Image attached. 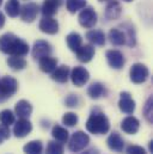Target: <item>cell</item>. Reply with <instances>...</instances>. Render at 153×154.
I'll return each instance as SVG.
<instances>
[{
	"label": "cell",
	"instance_id": "obj_1",
	"mask_svg": "<svg viewBox=\"0 0 153 154\" xmlns=\"http://www.w3.org/2000/svg\"><path fill=\"white\" fill-rule=\"evenodd\" d=\"M0 51L11 56L23 57L29 53V45L14 34L7 32L0 36Z\"/></svg>",
	"mask_w": 153,
	"mask_h": 154
},
{
	"label": "cell",
	"instance_id": "obj_2",
	"mask_svg": "<svg viewBox=\"0 0 153 154\" xmlns=\"http://www.w3.org/2000/svg\"><path fill=\"white\" fill-rule=\"evenodd\" d=\"M86 129L89 133L95 135H102L107 134L110 129V122L108 117L101 111H92L87 122H86Z\"/></svg>",
	"mask_w": 153,
	"mask_h": 154
},
{
	"label": "cell",
	"instance_id": "obj_3",
	"mask_svg": "<svg viewBox=\"0 0 153 154\" xmlns=\"http://www.w3.org/2000/svg\"><path fill=\"white\" fill-rule=\"evenodd\" d=\"M18 90V82L14 78L6 77L0 79V103L12 97Z\"/></svg>",
	"mask_w": 153,
	"mask_h": 154
},
{
	"label": "cell",
	"instance_id": "obj_4",
	"mask_svg": "<svg viewBox=\"0 0 153 154\" xmlns=\"http://www.w3.org/2000/svg\"><path fill=\"white\" fill-rule=\"evenodd\" d=\"M90 143V137L87 134H85L84 131L79 130L76 131L71 139H70V142H68V148L71 152L73 153H79L81 152L87 145Z\"/></svg>",
	"mask_w": 153,
	"mask_h": 154
},
{
	"label": "cell",
	"instance_id": "obj_5",
	"mask_svg": "<svg viewBox=\"0 0 153 154\" xmlns=\"http://www.w3.org/2000/svg\"><path fill=\"white\" fill-rule=\"evenodd\" d=\"M78 20L83 28L91 29L97 24V13L92 7H84L79 13Z\"/></svg>",
	"mask_w": 153,
	"mask_h": 154
},
{
	"label": "cell",
	"instance_id": "obj_6",
	"mask_svg": "<svg viewBox=\"0 0 153 154\" xmlns=\"http://www.w3.org/2000/svg\"><path fill=\"white\" fill-rule=\"evenodd\" d=\"M129 77L134 84H142L150 77V71L142 63H134L129 71Z\"/></svg>",
	"mask_w": 153,
	"mask_h": 154
},
{
	"label": "cell",
	"instance_id": "obj_7",
	"mask_svg": "<svg viewBox=\"0 0 153 154\" xmlns=\"http://www.w3.org/2000/svg\"><path fill=\"white\" fill-rule=\"evenodd\" d=\"M70 78L72 80V82L78 86V87H81L84 86L89 79H90V73L89 71L85 68V67H81V66H76L72 69L71 74H70Z\"/></svg>",
	"mask_w": 153,
	"mask_h": 154
},
{
	"label": "cell",
	"instance_id": "obj_8",
	"mask_svg": "<svg viewBox=\"0 0 153 154\" xmlns=\"http://www.w3.org/2000/svg\"><path fill=\"white\" fill-rule=\"evenodd\" d=\"M38 5L35 2H28V4H24L22 7H20V18L23 22H27V23H31L36 19L38 14Z\"/></svg>",
	"mask_w": 153,
	"mask_h": 154
},
{
	"label": "cell",
	"instance_id": "obj_9",
	"mask_svg": "<svg viewBox=\"0 0 153 154\" xmlns=\"http://www.w3.org/2000/svg\"><path fill=\"white\" fill-rule=\"evenodd\" d=\"M52 51H53L52 45L47 41L39 39V41L35 42V44L33 47V57L35 60H39L44 56H50Z\"/></svg>",
	"mask_w": 153,
	"mask_h": 154
},
{
	"label": "cell",
	"instance_id": "obj_10",
	"mask_svg": "<svg viewBox=\"0 0 153 154\" xmlns=\"http://www.w3.org/2000/svg\"><path fill=\"white\" fill-rule=\"evenodd\" d=\"M120 102H118V108L120 110L126 114V115H132L135 110V102L133 100L130 93L128 92H121L120 94Z\"/></svg>",
	"mask_w": 153,
	"mask_h": 154
},
{
	"label": "cell",
	"instance_id": "obj_11",
	"mask_svg": "<svg viewBox=\"0 0 153 154\" xmlns=\"http://www.w3.org/2000/svg\"><path fill=\"white\" fill-rule=\"evenodd\" d=\"M33 130V124L28 118H20L16 122L14 127H13V134L16 137H25L27 135H29Z\"/></svg>",
	"mask_w": 153,
	"mask_h": 154
},
{
	"label": "cell",
	"instance_id": "obj_12",
	"mask_svg": "<svg viewBox=\"0 0 153 154\" xmlns=\"http://www.w3.org/2000/svg\"><path fill=\"white\" fill-rule=\"evenodd\" d=\"M107 61L109 66L115 69H121L126 63V59L123 54L120 50H115V49L107 51Z\"/></svg>",
	"mask_w": 153,
	"mask_h": 154
},
{
	"label": "cell",
	"instance_id": "obj_13",
	"mask_svg": "<svg viewBox=\"0 0 153 154\" xmlns=\"http://www.w3.org/2000/svg\"><path fill=\"white\" fill-rule=\"evenodd\" d=\"M38 26L42 32L48 35H55L59 31V23L53 17H43Z\"/></svg>",
	"mask_w": 153,
	"mask_h": 154
},
{
	"label": "cell",
	"instance_id": "obj_14",
	"mask_svg": "<svg viewBox=\"0 0 153 154\" xmlns=\"http://www.w3.org/2000/svg\"><path fill=\"white\" fill-rule=\"evenodd\" d=\"M95 47L92 44H85V45H81L78 50L76 51V57L80 62H84V63H87L90 62L93 56H95Z\"/></svg>",
	"mask_w": 153,
	"mask_h": 154
},
{
	"label": "cell",
	"instance_id": "obj_15",
	"mask_svg": "<svg viewBox=\"0 0 153 154\" xmlns=\"http://www.w3.org/2000/svg\"><path fill=\"white\" fill-rule=\"evenodd\" d=\"M121 128L122 130L126 133V134H129V135H133V134H136L139 128H140V122L138 118H135L134 116H128L126 117L122 123H121Z\"/></svg>",
	"mask_w": 153,
	"mask_h": 154
},
{
	"label": "cell",
	"instance_id": "obj_16",
	"mask_svg": "<svg viewBox=\"0 0 153 154\" xmlns=\"http://www.w3.org/2000/svg\"><path fill=\"white\" fill-rule=\"evenodd\" d=\"M108 147L116 153H122L124 149V141L117 131H113L108 137Z\"/></svg>",
	"mask_w": 153,
	"mask_h": 154
},
{
	"label": "cell",
	"instance_id": "obj_17",
	"mask_svg": "<svg viewBox=\"0 0 153 154\" xmlns=\"http://www.w3.org/2000/svg\"><path fill=\"white\" fill-rule=\"evenodd\" d=\"M64 0H44L42 5V13L44 17H52L54 16L59 7L62 5Z\"/></svg>",
	"mask_w": 153,
	"mask_h": 154
},
{
	"label": "cell",
	"instance_id": "obj_18",
	"mask_svg": "<svg viewBox=\"0 0 153 154\" xmlns=\"http://www.w3.org/2000/svg\"><path fill=\"white\" fill-rule=\"evenodd\" d=\"M122 13V7H121V4L116 0H113L108 4L107 8H105V18L108 20H113V19H117L120 18Z\"/></svg>",
	"mask_w": 153,
	"mask_h": 154
},
{
	"label": "cell",
	"instance_id": "obj_19",
	"mask_svg": "<svg viewBox=\"0 0 153 154\" xmlns=\"http://www.w3.org/2000/svg\"><path fill=\"white\" fill-rule=\"evenodd\" d=\"M14 111H16V115L20 118H28L29 116L31 115L33 112V106L31 104L28 102V100H19L16 106H14Z\"/></svg>",
	"mask_w": 153,
	"mask_h": 154
},
{
	"label": "cell",
	"instance_id": "obj_20",
	"mask_svg": "<svg viewBox=\"0 0 153 154\" xmlns=\"http://www.w3.org/2000/svg\"><path fill=\"white\" fill-rule=\"evenodd\" d=\"M70 74H71V71H70L68 66L62 65V66H60V67L54 69V72L52 73V79L54 81H56V82L64 84V82H66L68 80Z\"/></svg>",
	"mask_w": 153,
	"mask_h": 154
},
{
	"label": "cell",
	"instance_id": "obj_21",
	"mask_svg": "<svg viewBox=\"0 0 153 154\" xmlns=\"http://www.w3.org/2000/svg\"><path fill=\"white\" fill-rule=\"evenodd\" d=\"M58 66V60L52 56H44L39 59V69L44 73H53Z\"/></svg>",
	"mask_w": 153,
	"mask_h": 154
},
{
	"label": "cell",
	"instance_id": "obj_22",
	"mask_svg": "<svg viewBox=\"0 0 153 154\" xmlns=\"http://www.w3.org/2000/svg\"><path fill=\"white\" fill-rule=\"evenodd\" d=\"M105 93H107V90H105L104 85L101 82H93L87 88V94L92 99H98V98L105 96Z\"/></svg>",
	"mask_w": 153,
	"mask_h": 154
},
{
	"label": "cell",
	"instance_id": "obj_23",
	"mask_svg": "<svg viewBox=\"0 0 153 154\" xmlns=\"http://www.w3.org/2000/svg\"><path fill=\"white\" fill-rule=\"evenodd\" d=\"M85 37L87 38L89 42H91L92 44H96V45H104V43H105V35L101 30L87 31Z\"/></svg>",
	"mask_w": 153,
	"mask_h": 154
},
{
	"label": "cell",
	"instance_id": "obj_24",
	"mask_svg": "<svg viewBox=\"0 0 153 154\" xmlns=\"http://www.w3.org/2000/svg\"><path fill=\"white\" fill-rule=\"evenodd\" d=\"M68 134H70L68 130H67L66 128L59 125V124L54 125L53 129H52V136H53L56 141H59V142H61V143H65V142L68 141Z\"/></svg>",
	"mask_w": 153,
	"mask_h": 154
},
{
	"label": "cell",
	"instance_id": "obj_25",
	"mask_svg": "<svg viewBox=\"0 0 153 154\" xmlns=\"http://www.w3.org/2000/svg\"><path fill=\"white\" fill-rule=\"evenodd\" d=\"M108 37H109V41L111 42V44H114V45L120 47V45L126 44V36H124L123 31L120 29H111L109 31Z\"/></svg>",
	"mask_w": 153,
	"mask_h": 154
},
{
	"label": "cell",
	"instance_id": "obj_26",
	"mask_svg": "<svg viewBox=\"0 0 153 154\" xmlns=\"http://www.w3.org/2000/svg\"><path fill=\"white\" fill-rule=\"evenodd\" d=\"M66 42L68 48L76 53V50L83 45V38L78 32H71L67 37H66Z\"/></svg>",
	"mask_w": 153,
	"mask_h": 154
},
{
	"label": "cell",
	"instance_id": "obj_27",
	"mask_svg": "<svg viewBox=\"0 0 153 154\" xmlns=\"http://www.w3.org/2000/svg\"><path fill=\"white\" fill-rule=\"evenodd\" d=\"M5 11L8 14V17L11 18H16L18 17L19 12H20V4L18 0H8L5 5Z\"/></svg>",
	"mask_w": 153,
	"mask_h": 154
},
{
	"label": "cell",
	"instance_id": "obj_28",
	"mask_svg": "<svg viewBox=\"0 0 153 154\" xmlns=\"http://www.w3.org/2000/svg\"><path fill=\"white\" fill-rule=\"evenodd\" d=\"M123 28V34L126 36V44L129 45V47H134L136 44V38H135V31H134V28L129 24H123L122 25Z\"/></svg>",
	"mask_w": 153,
	"mask_h": 154
},
{
	"label": "cell",
	"instance_id": "obj_29",
	"mask_svg": "<svg viewBox=\"0 0 153 154\" xmlns=\"http://www.w3.org/2000/svg\"><path fill=\"white\" fill-rule=\"evenodd\" d=\"M7 65L13 71H22L27 67V61L20 56H11L7 59Z\"/></svg>",
	"mask_w": 153,
	"mask_h": 154
},
{
	"label": "cell",
	"instance_id": "obj_30",
	"mask_svg": "<svg viewBox=\"0 0 153 154\" xmlns=\"http://www.w3.org/2000/svg\"><path fill=\"white\" fill-rule=\"evenodd\" d=\"M25 154H42L43 151V145L39 140H35V141H30L28 142L24 148H23Z\"/></svg>",
	"mask_w": 153,
	"mask_h": 154
},
{
	"label": "cell",
	"instance_id": "obj_31",
	"mask_svg": "<svg viewBox=\"0 0 153 154\" xmlns=\"http://www.w3.org/2000/svg\"><path fill=\"white\" fill-rule=\"evenodd\" d=\"M66 7L71 13H76L86 7V0H66Z\"/></svg>",
	"mask_w": 153,
	"mask_h": 154
},
{
	"label": "cell",
	"instance_id": "obj_32",
	"mask_svg": "<svg viewBox=\"0 0 153 154\" xmlns=\"http://www.w3.org/2000/svg\"><path fill=\"white\" fill-rule=\"evenodd\" d=\"M45 154H64V146L56 141H49L47 145Z\"/></svg>",
	"mask_w": 153,
	"mask_h": 154
},
{
	"label": "cell",
	"instance_id": "obj_33",
	"mask_svg": "<svg viewBox=\"0 0 153 154\" xmlns=\"http://www.w3.org/2000/svg\"><path fill=\"white\" fill-rule=\"evenodd\" d=\"M0 123L4 125L10 127L11 124L14 123V115L11 110H2L0 112Z\"/></svg>",
	"mask_w": 153,
	"mask_h": 154
},
{
	"label": "cell",
	"instance_id": "obj_34",
	"mask_svg": "<svg viewBox=\"0 0 153 154\" xmlns=\"http://www.w3.org/2000/svg\"><path fill=\"white\" fill-rule=\"evenodd\" d=\"M152 104H153V99L152 97H150L146 102V104L144 105V109H142V112H144V116L145 118L150 122V123H153V111H152Z\"/></svg>",
	"mask_w": 153,
	"mask_h": 154
},
{
	"label": "cell",
	"instance_id": "obj_35",
	"mask_svg": "<svg viewBox=\"0 0 153 154\" xmlns=\"http://www.w3.org/2000/svg\"><path fill=\"white\" fill-rule=\"evenodd\" d=\"M78 115H76L74 112H67L62 117V122L67 127H74L76 123H78Z\"/></svg>",
	"mask_w": 153,
	"mask_h": 154
},
{
	"label": "cell",
	"instance_id": "obj_36",
	"mask_svg": "<svg viewBox=\"0 0 153 154\" xmlns=\"http://www.w3.org/2000/svg\"><path fill=\"white\" fill-rule=\"evenodd\" d=\"M11 135V131H10V128L7 125H4V124H0V145L6 141Z\"/></svg>",
	"mask_w": 153,
	"mask_h": 154
},
{
	"label": "cell",
	"instance_id": "obj_37",
	"mask_svg": "<svg viewBox=\"0 0 153 154\" xmlns=\"http://www.w3.org/2000/svg\"><path fill=\"white\" fill-rule=\"evenodd\" d=\"M65 103H66V105L70 106V108H76V106L79 105L80 100H79V97H78L76 94H70V96L66 98Z\"/></svg>",
	"mask_w": 153,
	"mask_h": 154
},
{
	"label": "cell",
	"instance_id": "obj_38",
	"mask_svg": "<svg viewBox=\"0 0 153 154\" xmlns=\"http://www.w3.org/2000/svg\"><path fill=\"white\" fill-rule=\"evenodd\" d=\"M127 154H147L146 151L140 147V146H135V145H132L127 148Z\"/></svg>",
	"mask_w": 153,
	"mask_h": 154
},
{
	"label": "cell",
	"instance_id": "obj_39",
	"mask_svg": "<svg viewBox=\"0 0 153 154\" xmlns=\"http://www.w3.org/2000/svg\"><path fill=\"white\" fill-rule=\"evenodd\" d=\"M81 154H99V152H98V149H96V148H91V149H87V151L83 152Z\"/></svg>",
	"mask_w": 153,
	"mask_h": 154
},
{
	"label": "cell",
	"instance_id": "obj_40",
	"mask_svg": "<svg viewBox=\"0 0 153 154\" xmlns=\"http://www.w3.org/2000/svg\"><path fill=\"white\" fill-rule=\"evenodd\" d=\"M4 25H5V16L0 12V29H1Z\"/></svg>",
	"mask_w": 153,
	"mask_h": 154
},
{
	"label": "cell",
	"instance_id": "obj_41",
	"mask_svg": "<svg viewBox=\"0 0 153 154\" xmlns=\"http://www.w3.org/2000/svg\"><path fill=\"white\" fill-rule=\"evenodd\" d=\"M150 151L153 153V141H151V142H150Z\"/></svg>",
	"mask_w": 153,
	"mask_h": 154
},
{
	"label": "cell",
	"instance_id": "obj_42",
	"mask_svg": "<svg viewBox=\"0 0 153 154\" xmlns=\"http://www.w3.org/2000/svg\"><path fill=\"white\" fill-rule=\"evenodd\" d=\"M123 1H126V2H130V1H133V0H123Z\"/></svg>",
	"mask_w": 153,
	"mask_h": 154
},
{
	"label": "cell",
	"instance_id": "obj_43",
	"mask_svg": "<svg viewBox=\"0 0 153 154\" xmlns=\"http://www.w3.org/2000/svg\"><path fill=\"white\" fill-rule=\"evenodd\" d=\"M99 1H108V0H99Z\"/></svg>",
	"mask_w": 153,
	"mask_h": 154
},
{
	"label": "cell",
	"instance_id": "obj_44",
	"mask_svg": "<svg viewBox=\"0 0 153 154\" xmlns=\"http://www.w3.org/2000/svg\"><path fill=\"white\" fill-rule=\"evenodd\" d=\"M1 4H2V0H0V5H1Z\"/></svg>",
	"mask_w": 153,
	"mask_h": 154
}]
</instances>
